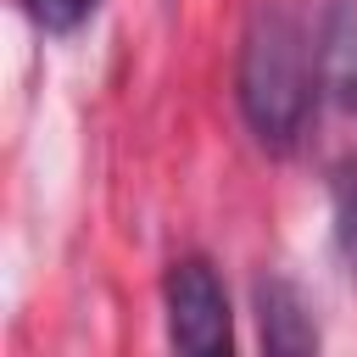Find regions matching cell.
I'll return each mask as SVG.
<instances>
[{
	"instance_id": "cell-3",
	"label": "cell",
	"mask_w": 357,
	"mask_h": 357,
	"mask_svg": "<svg viewBox=\"0 0 357 357\" xmlns=\"http://www.w3.org/2000/svg\"><path fill=\"white\" fill-rule=\"evenodd\" d=\"M312 67H318V95L340 117H357V0H329L324 6Z\"/></svg>"
},
{
	"instance_id": "cell-5",
	"label": "cell",
	"mask_w": 357,
	"mask_h": 357,
	"mask_svg": "<svg viewBox=\"0 0 357 357\" xmlns=\"http://www.w3.org/2000/svg\"><path fill=\"white\" fill-rule=\"evenodd\" d=\"M329 201H335V251H340L346 273L357 279V162H340L335 167Z\"/></svg>"
},
{
	"instance_id": "cell-2",
	"label": "cell",
	"mask_w": 357,
	"mask_h": 357,
	"mask_svg": "<svg viewBox=\"0 0 357 357\" xmlns=\"http://www.w3.org/2000/svg\"><path fill=\"white\" fill-rule=\"evenodd\" d=\"M162 301H167V340L190 357H223L234 346V324H229V296L223 279L206 257H178L162 279Z\"/></svg>"
},
{
	"instance_id": "cell-1",
	"label": "cell",
	"mask_w": 357,
	"mask_h": 357,
	"mask_svg": "<svg viewBox=\"0 0 357 357\" xmlns=\"http://www.w3.org/2000/svg\"><path fill=\"white\" fill-rule=\"evenodd\" d=\"M312 78H318V67H312V50H307L296 11L279 0H262L245 17L240 67H234L240 117L262 151H273V156L296 151L307 112H312Z\"/></svg>"
},
{
	"instance_id": "cell-6",
	"label": "cell",
	"mask_w": 357,
	"mask_h": 357,
	"mask_svg": "<svg viewBox=\"0 0 357 357\" xmlns=\"http://www.w3.org/2000/svg\"><path fill=\"white\" fill-rule=\"evenodd\" d=\"M100 0H22V11L45 28V33H73Z\"/></svg>"
},
{
	"instance_id": "cell-4",
	"label": "cell",
	"mask_w": 357,
	"mask_h": 357,
	"mask_svg": "<svg viewBox=\"0 0 357 357\" xmlns=\"http://www.w3.org/2000/svg\"><path fill=\"white\" fill-rule=\"evenodd\" d=\"M257 324H262V346L273 357H307V351H318V324L307 312V296L284 273H262L257 279Z\"/></svg>"
}]
</instances>
